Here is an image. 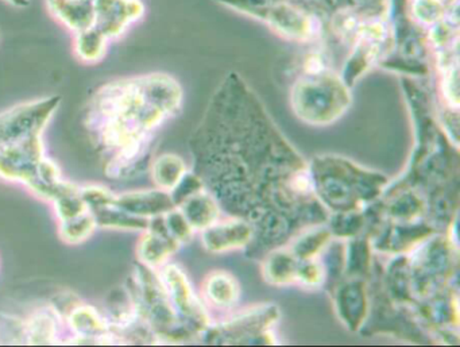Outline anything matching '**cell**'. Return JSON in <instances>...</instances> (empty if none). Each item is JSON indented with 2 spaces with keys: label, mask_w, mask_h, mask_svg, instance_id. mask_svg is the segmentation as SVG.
<instances>
[{
  "label": "cell",
  "mask_w": 460,
  "mask_h": 347,
  "mask_svg": "<svg viewBox=\"0 0 460 347\" xmlns=\"http://www.w3.org/2000/svg\"><path fill=\"white\" fill-rule=\"evenodd\" d=\"M110 40L101 31L93 26L85 31H77L75 39V52L80 60L85 63H98L107 52Z\"/></svg>",
  "instance_id": "5b68a950"
},
{
  "label": "cell",
  "mask_w": 460,
  "mask_h": 347,
  "mask_svg": "<svg viewBox=\"0 0 460 347\" xmlns=\"http://www.w3.org/2000/svg\"><path fill=\"white\" fill-rule=\"evenodd\" d=\"M306 2H309V0H306Z\"/></svg>",
  "instance_id": "ba28073f"
},
{
  "label": "cell",
  "mask_w": 460,
  "mask_h": 347,
  "mask_svg": "<svg viewBox=\"0 0 460 347\" xmlns=\"http://www.w3.org/2000/svg\"><path fill=\"white\" fill-rule=\"evenodd\" d=\"M90 2H93H93H95V0H90Z\"/></svg>",
  "instance_id": "52a82bcc"
},
{
  "label": "cell",
  "mask_w": 460,
  "mask_h": 347,
  "mask_svg": "<svg viewBox=\"0 0 460 347\" xmlns=\"http://www.w3.org/2000/svg\"><path fill=\"white\" fill-rule=\"evenodd\" d=\"M95 26L109 40L122 36L131 23L145 14L142 0H95Z\"/></svg>",
  "instance_id": "3957f363"
},
{
  "label": "cell",
  "mask_w": 460,
  "mask_h": 347,
  "mask_svg": "<svg viewBox=\"0 0 460 347\" xmlns=\"http://www.w3.org/2000/svg\"><path fill=\"white\" fill-rule=\"evenodd\" d=\"M6 2L18 9H25L31 4V0H6Z\"/></svg>",
  "instance_id": "8992f818"
},
{
  "label": "cell",
  "mask_w": 460,
  "mask_h": 347,
  "mask_svg": "<svg viewBox=\"0 0 460 347\" xmlns=\"http://www.w3.org/2000/svg\"><path fill=\"white\" fill-rule=\"evenodd\" d=\"M48 12L69 31H85L95 22L93 4L90 0H45Z\"/></svg>",
  "instance_id": "277c9868"
},
{
  "label": "cell",
  "mask_w": 460,
  "mask_h": 347,
  "mask_svg": "<svg viewBox=\"0 0 460 347\" xmlns=\"http://www.w3.org/2000/svg\"><path fill=\"white\" fill-rule=\"evenodd\" d=\"M249 17L268 25L279 36L297 41H308L317 33L316 15L298 0H277L249 13Z\"/></svg>",
  "instance_id": "7a4b0ae2"
},
{
  "label": "cell",
  "mask_w": 460,
  "mask_h": 347,
  "mask_svg": "<svg viewBox=\"0 0 460 347\" xmlns=\"http://www.w3.org/2000/svg\"><path fill=\"white\" fill-rule=\"evenodd\" d=\"M293 102L308 118L327 120L349 104V93L343 79L323 69L309 72L298 80L293 90Z\"/></svg>",
  "instance_id": "6da1fadb"
}]
</instances>
